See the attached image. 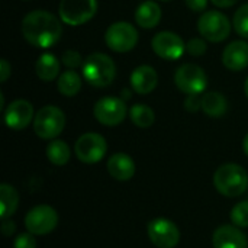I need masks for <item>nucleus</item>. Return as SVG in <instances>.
Instances as JSON below:
<instances>
[{
	"instance_id": "21",
	"label": "nucleus",
	"mask_w": 248,
	"mask_h": 248,
	"mask_svg": "<svg viewBox=\"0 0 248 248\" xmlns=\"http://www.w3.org/2000/svg\"><path fill=\"white\" fill-rule=\"evenodd\" d=\"M35 73L42 81H52L60 74V61L51 52H44L35 62Z\"/></svg>"
},
{
	"instance_id": "38",
	"label": "nucleus",
	"mask_w": 248,
	"mask_h": 248,
	"mask_svg": "<svg viewBox=\"0 0 248 248\" xmlns=\"http://www.w3.org/2000/svg\"><path fill=\"white\" fill-rule=\"evenodd\" d=\"M244 92H246V96L248 97V77L247 80H246V83H244Z\"/></svg>"
},
{
	"instance_id": "24",
	"label": "nucleus",
	"mask_w": 248,
	"mask_h": 248,
	"mask_svg": "<svg viewBox=\"0 0 248 248\" xmlns=\"http://www.w3.org/2000/svg\"><path fill=\"white\" fill-rule=\"evenodd\" d=\"M45 154L49 163H52L54 166H65L71 157L70 147L62 140H51V142L46 145Z\"/></svg>"
},
{
	"instance_id": "1",
	"label": "nucleus",
	"mask_w": 248,
	"mask_h": 248,
	"mask_svg": "<svg viewBox=\"0 0 248 248\" xmlns=\"http://www.w3.org/2000/svg\"><path fill=\"white\" fill-rule=\"evenodd\" d=\"M22 35L28 44L36 48H51L54 46L62 33L61 20L46 10H32L29 12L20 26Z\"/></svg>"
},
{
	"instance_id": "32",
	"label": "nucleus",
	"mask_w": 248,
	"mask_h": 248,
	"mask_svg": "<svg viewBox=\"0 0 248 248\" xmlns=\"http://www.w3.org/2000/svg\"><path fill=\"white\" fill-rule=\"evenodd\" d=\"M186 6L192 10V12H205L208 7V0H185Z\"/></svg>"
},
{
	"instance_id": "25",
	"label": "nucleus",
	"mask_w": 248,
	"mask_h": 248,
	"mask_svg": "<svg viewBox=\"0 0 248 248\" xmlns=\"http://www.w3.org/2000/svg\"><path fill=\"white\" fill-rule=\"evenodd\" d=\"M129 118L132 121V124L138 128H150L154 121H155V115H154V110L144 105V103H137L134 105L131 109H129Z\"/></svg>"
},
{
	"instance_id": "14",
	"label": "nucleus",
	"mask_w": 248,
	"mask_h": 248,
	"mask_svg": "<svg viewBox=\"0 0 248 248\" xmlns=\"http://www.w3.org/2000/svg\"><path fill=\"white\" fill-rule=\"evenodd\" d=\"M33 106L25 99L13 100L4 110V122L13 131L25 129L31 122H33Z\"/></svg>"
},
{
	"instance_id": "28",
	"label": "nucleus",
	"mask_w": 248,
	"mask_h": 248,
	"mask_svg": "<svg viewBox=\"0 0 248 248\" xmlns=\"http://www.w3.org/2000/svg\"><path fill=\"white\" fill-rule=\"evenodd\" d=\"M61 60H62V64H64L68 70H76V68H78L80 65H83V62H84L83 58H81V55H80V52H77V51H74V49L65 51V52L62 54Z\"/></svg>"
},
{
	"instance_id": "35",
	"label": "nucleus",
	"mask_w": 248,
	"mask_h": 248,
	"mask_svg": "<svg viewBox=\"0 0 248 248\" xmlns=\"http://www.w3.org/2000/svg\"><path fill=\"white\" fill-rule=\"evenodd\" d=\"M215 6H218V7H231V6H234L238 0H211Z\"/></svg>"
},
{
	"instance_id": "4",
	"label": "nucleus",
	"mask_w": 248,
	"mask_h": 248,
	"mask_svg": "<svg viewBox=\"0 0 248 248\" xmlns=\"http://www.w3.org/2000/svg\"><path fill=\"white\" fill-rule=\"evenodd\" d=\"M65 128L64 112L52 105L41 108L33 118V132L41 140H55Z\"/></svg>"
},
{
	"instance_id": "13",
	"label": "nucleus",
	"mask_w": 248,
	"mask_h": 248,
	"mask_svg": "<svg viewBox=\"0 0 248 248\" xmlns=\"http://www.w3.org/2000/svg\"><path fill=\"white\" fill-rule=\"evenodd\" d=\"M150 241L158 248H174L180 241V231L174 222L166 218H157L147 228Z\"/></svg>"
},
{
	"instance_id": "31",
	"label": "nucleus",
	"mask_w": 248,
	"mask_h": 248,
	"mask_svg": "<svg viewBox=\"0 0 248 248\" xmlns=\"http://www.w3.org/2000/svg\"><path fill=\"white\" fill-rule=\"evenodd\" d=\"M185 109L187 112H198L199 109H202V105H201V97L199 94H187L186 96V100H185Z\"/></svg>"
},
{
	"instance_id": "39",
	"label": "nucleus",
	"mask_w": 248,
	"mask_h": 248,
	"mask_svg": "<svg viewBox=\"0 0 248 248\" xmlns=\"http://www.w3.org/2000/svg\"><path fill=\"white\" fill-rule=\"evenodd\" d=\"M122 93H124V97H128V99L131 97V94H129V90H124Z\"/></svg>"
},
{
	"instance_id": "27",
	"label": "nucleus",
	"mask_w": 248,
	"mask_h": 248,
	"mask_svg": "<svg viewBox=\"0 0 248 248\" xmlns=\"http://www.w3.org/2000/svg\"><path fill=\"white\" fill-rule=\"evenodd\" d=\"M230 218L232 221V224L238 228H248V201L237 203L231 212H230Z\"/></svg>"
},
{
	"instance_id": "6",
	"label": "nucleus",
	"mask_w": 248,
	"mask_h": 248,
	"mask_svg": "<svg viewBox=\"0 0 248 248\" xmlns=\"http://www.w3.org/2000/svg\"><path fill=\"white\" fill-rule=\"evenodd\" d=\"M199 33L209 42L225 41L231 33L230 19L218 10H205L198 20Z\"/></svg>"
},
{
	"instance_id": "22",
	"label": "nucleus",
	"mask_w": 248,
	"mask_h": 248,
	"mask_svg": "<svg viewBox=\"0 0 248 248\" xmlns=\"http://www.w3.org/2000/svg\"><path fill=\"white\" fill-rule=\"evenodd\" d=\"M19 205V193L17 190L3 183L0 185V206H1V219H9L17 209Z\"/></svg>"
},
{
	"instance_id": "5",
	"label": "nucleus",
	"mask_w": 248,
	"mask_h": 248,
	"mask_svg": "<svg viewBox=\"0 0 248 248\" xmlns=\"http://www.w3.org/2000/svg\"><path fill=\"white\" fill-rule=\"evenodd\" d=\"M174 84L177 89L187 94H201L206 92L208 76L202 67L198 64L186 62L180 65L174 73Z\"/></svg>"
},
{
	"instance_id": "9",
	"label": "nucleus",
	"mask_w": 248,
	"mask_h": 248,
	"mask_svg": "<svg viewBox=\"0 0 248 248\" xmlns=\"http://www.w3.org/2000/svg\"><path fill=\"white\" fill-rule=\"evenodd\" d=\"M108 151L106 140L97 132L83 134L74 145V153L77 158L84 164L99 163Z\"/></svg>"
},
{
	"instance_id": "33",
	"label": "nucleus",
	"mask_w": 248,
	"mask_h": 248,
	"mask_svg": "<svg viewBox=\"0 0 248 248\" xmlns=\"http://www.w3.org/2000/svg\"><path fill=\"white\" fill-rule=\"evenodd\" d=\"M10 74H12V67H10V64L7 62V60L1 58V60H0V81H1V83L7 81V78L10 77Z\"/></svg>"
},
{
	"instance_id": "37",
	"label": "nucleus",
	"mask_w": 248,
	"mask_h": 248,
	"mask_svg": "<svg viewBox=\"0 0 248 248\" xmlns=\"http://www.w3.org/2000/svg\"><path fill=\"white\" fill-rule=\"evenodd\" d=\"M3 106H4V96L3 93H0V109H3Z\"/></svg>"
},
{
	"instance_id": "16",
	"label": "nucleus",
	"mask_w": 248,
	"mask_h": 248,
	"mask_svg": "<svg viewBox=\"0 0 248 248\" xmlns=\"http://www.w3.org/2000/svg\"><path fill=\"white\" fill-rule=\"evenodd\" d=\"M222 62L231 71H241L248 67V42L232 41L222 52Z\"/></svg>"
},
{
	"instance_id": "8",
	"label": "nucleus",
	"mask_w": 248,
	"mask_h": 248,
	"mask_svg": "<svg viewBox=\"0 0 248 248\" xmlns=\"http://www.w3.org/2000/svg\"><path fill=\"white\" fill-rule=\"evenodd\" d=\"M105 42L115 52H128L138 44V31L129 22H115L106 29Z\"/></svg>"
},
{
	"instance_id": "3",
	"label": "nucleus",
	"mask_w": 248,
	"mask_h": 248,
	"mask_svg": "<svg viewBox=\"0 0 248 248\" xmlns=\"http://www.w3.org/2000/svg\"><path fill=\"white\" fill-rule=\"evenodd\" d=\"M214 185L221 195L227 198H238L247 190V171L235 163L222 164L214 174Z\"/></svg>"
},
{
	"instance_id": "19",
	"label": "nucleus",
	"mask_w": 248,
	"mask_h": 248,
	"mask_svg": "<svg viewBox=\"0 0 248 248\" xmlns=\"http://www.w3.org/2000/svg\"><path fill=\"white\" fill-rule=\"evenodd\" d=\"M161 20V7L153 0L141 3L135 10V22L144 29L155 28Z\"/></svg>"
},
{
	"instance_id": "15",
	"label": "nucleus",
	"mask_w": 248,
	"mask_h": 248,
	"mask_svg": "<svg viewBox=\"0 0 248 248\" xmlns=\"http://www.w3.org/2000/svg\"><path fill=\"white\" fill-rule=\"evenodd\" d=\"M214 248H247V237L238 228L232 225H222L215 230L212 237Z\"/></svg>"
},
{
	"instance_id": "40",
	"label": "nucleus",
	"mask_w": 248,
	"mask_h": 248,
	"mask_svg": "<svg viewBox=\"0 0 248 248\" xmlns=\"http://www.w3.org/2000/svg\"><path fill=\"white\" fill-rule=\"evenodd\" d=\"M163 1H170V0H163Z\"/></svg>"
},
{
	"instance_id": "11",
	"label": "nucleus",
	"mask_w": 248,
	"mask_h": 248,
	"mask_svg": "<svg viewBox=\"0 0 248 248\" xmlns=\"http://www.w3.org/2000/svg\"><path fill=\"white\" fill-rule=\"evenodd\" d=\"M128 109L125 105V100L119 97H102L96 102L93 108V115L97 119L99 124L105 126H116L124 122L126 118Z\"/></svg>"
},
{
	"instance_id": "36",
	"label": "nucleus",
	"mask_w": 248,
	"mask_h": 248,
	"mask_svg": "<svg viewBox=\"0 0 248 248\" xmlns=\"http://www.w3.org/2000/svg\"><path fill=\"white\" fill-rule=\"evenodd\" d=\"M243 150H244L246 155L248 157V134L244 137V140H243Z\"/></svg>"
},
{
	"instance_id": "26",
	"label": "nucleus",
	"mask_w": 248,
	"mask_h": 248,
	"mask_svg": "<svg viewBox=\"0 0 248 248\" xmlns=\"http://www.w3.org/2000/svg\"><path fill=\"white\" fill-rule=\"evenodd\" d=\"M232 26L240 36L248 39V3L243 4L235 12L234 19H232Z\"/></svg>"
},
{
	"instance_id": "18",
	"label": "nucleus",
	"mask_w": 248,
	"mask_h": 248,
	"mask_svg": "<svg viewBox=\"0 0 248 248\" xmlns=\"http://www.w3.org/2000/svg\"><path fill=\"white\" fill-rule=\"evenodd\" d=\"M108 171L118 182H128L135 174V163L125 153H116L108 160Z\"/></svg>"
},
{
	"instance_id": "23",
	"label": "nucleus",
	"mask_w": 248,
	"mask_h": 248,
	"mask_svg": "<svg viewBox=\"0 0 248 248\" xmlns=\"http://www.w3.org/2000/svg\"><path fill=\"white\" fill-rule=\"evenodd\" d=\"M58 92L65 97H73L81 90V76L76 70H67L60 74L57 81Z\"/></svg>"
},
{
	"instance_id": "30",
	"label": "nucleus",
	"mask_w": 248,
	"mask_h": 248,
	"mask_svg": "<svg viewBox=\"0 0 248 248\" xmlns=\"http://www.w3.org/2000/svg\"><path fill=\"white\" fill-rule=\"evenodd\" d=\"M15 248H36V240L35 235L31 232H25V234H19L15 238L13 243Z\"/></svg>"
},
{
	"instance_id": "20",
	"label": "nucleus",
	"mask_w": 248,
	"mask_h": 248,
	"mask_svg": "<svg viewBox=\"0 0 248 248\" xmlns=\"http://www.w3.org/2000/svg\"><path fill=\"white\" fill-rule=\"evenodd\" d=\"M202 110L211 118H221L228 110V102L219 92H205L201 97Z\"/></svg>"
},
{
	"instance_id": "7",
	"label": "nucleus",
	"mask_w": 248,
	"mask_h": 248,
	"mask_svg": "<svg viewBox=\"0 0 248 248\" xmlns=\"http://www.w3.org/2000/svg\"><path fill=\"white\" fill-rule=\"evenodd\" d=\"M97 12V0H61L58 13L62 23L80 26L87 23Z\"/></svg>"
},
{
	"instance_id": "10",
	"label": "nucleus",
	"mask_w": 248,
	"mask_h": 248,
	"mask_svg": "<svg viewBox=\"0 0 248 248\" xmlns=\"http://www.w3.org/2000/svg\"><path fill=\"white\" fill-rule=\"evenodd\" d=\"M58 224V214L49 205H38L32 208L25 217V227L33 235H46L55 230Z\"/></svg>"
},
{
	"instance_id": "29",
	"label": "nucleus",
	"mask_w": 248,
	"mask_h": 248,
	"mask_svg": "<svg viewBox=\"0 0 248 248\" xmlns=\"http://www.w3.org/2000/svg\"><path fill=\"white\" fill-rule=\"evenodd\" d=\"M208 49V45H206V41L202 39V38H192L187 44H186V51L193 55V57H201L206 52Z\"/></svg>"
},
{
	"instance_id": "2",
	"label": "nucleus",
	"mask_w": 248,
	"mask_h": 248,
	"mask_svg": "<svg viewBox=\"0 0 248 248\" xmlns=\"http://www.w3.org/2000/svg\"><path fill=\"white\" fill-rule=\"evenodd\" d=\"M81 67L84 81H87L93 87H108L113 83L116 77V65L113 60L102 52L90 54L84 60Z\"/></svg>"
},
{
	"instance_id": "34",
	"label": "nucleus",
	"mask_w": 248,
	"mask_h": 248,
	"mask_svg": "<svg viewBox=\"0 0 248 248\" xmlns=\"http://www.w3.org/2000/svg\"><path fill=\"white\" fill-rule=\"evenodd\" d=\"M16 227H15V222L13 221H9V219H3V224H1V232L4 237H10L13 232H15Z\"/></svg>"
},
{
	"instance_id": "17",
	"label": "nucleus",
	"mask_w": 248,
	"mask_h": 248,
	"mask_svg": "<svg viewBox=\"0 0 248 248\" xmlns=\"http://www.w3.org/2000/svg\"><path fill=\"white\" fill-rule=\"evenodd\" d=\"M158 83L157 71L151 65H140L131 73V86L132 90L138 94H148L151 93Z\"/></svg>"
},
{
	"instance_id": "12",
	"label": "nucleus",
	"mask_w": 248,
	"mask_h": 248,
	"mask_svg": "<svg viewBox=\"0 0 248 248\" xmlns=\"http://www.w3.org/2000/svg\"><path fill=\"white\" fill-rule=\"evenodd\" d=\"M153 51L163 60L176 61L183 57L186 51L185 41L176 33L170 31H161L155 33L151 39Z\"/></svg>"
}]
</instances>
